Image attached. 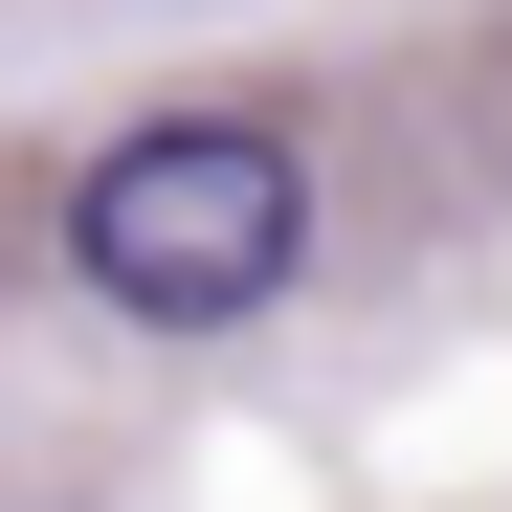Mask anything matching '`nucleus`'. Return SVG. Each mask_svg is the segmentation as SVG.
<instances>
[{
  "label": "nucleus",
  "instance_id": "nucleus-1",
  "mask_svg": "<svg viewBox=\"0 0 512 512\" xmlns=\"http://www.w3.org/2000/svg\"><path fill=\"white\" fill-rule=\"evenodd\" d=\"M67 268H90L112 312H156V334H223V312H268V290L312 268V156H290L268 112H156V134L90 156Z\"/></svg>",
  "mask_w": 512,
  "mask_h": 512
}]
</instances>
